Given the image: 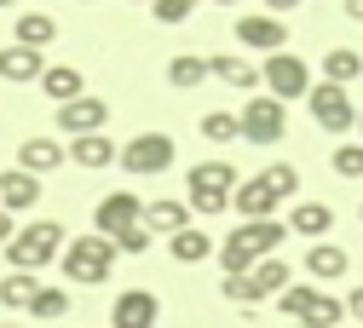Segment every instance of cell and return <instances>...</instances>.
Returning a JSON list of instances; mask_svg holds the SVG:
<instances>
[{
	"instance_id": "cell-2",
	"label": "cell",
	"mask_w": 363,
	"mask_h": 328,
	"mask_svg": "<svg viewBox=\"0 0 363 328\" xmlns=\"http://www.w3.org/2000/svg\"><path fill=\"white\" fill-rule=\"evenodd\" d=\"M185 184H191V191H185V208L202 213V219H219L225 208H231V196H237V184H242V179H237L231 162H196Z\"/></svg>"
},
{
	"instance_id": "cell-37",
	"label": "cell",
	"mask_w": 363,
	"mask_h": 328,
	"mask_svg": "<svg viewBox=\"0 0 363 328\" xmlns=\"http://www.w3.org/2000/svg\"><path fill=\"white\" fill-rule=\"evenodd\" d=\"M12 237H18V219H12V213H6V208H0V248H6V242H12Z\"/></svg>"
},
{
	"instance_id": "cell-33",
	"label": "cell",
	"mask_w": 363,
	"mask_h": 328,
	"mask_svg": "<svg viewBox=\"0 0 363 328\" xmlns=\"http://www.w3.org/2000/svg\"><path fill=\"white\" fill-rule=\"evenodd\" d=\"M311 294H317L311 283H289V288L277 294V305H283V317H289V322H300V317H306V305H311Z\"/></svg>"
},
{
	"instance_id": "cell-3",
	"label": "cell",
	"mask_w": 363,
	"mask_h": 328,
	"mask_svg": "<svg viewBox=\"0 0 363 328\" xmlns=\"http://www.w3.org/2000/svg\"><path fill=\"white\" fill-rule=\"evenodd\" d=\"M58 254H64V225L58 219H29V225H18V237L6 242L12 271H40V265H52Z\"/></svg>"
},
{
	"instance_id": "cell-7",
	"label": "cell",
	"mask_w": 363,
	"mask_h": 328,
	"mask_svg": "<svg viewBox=\"0 0 363 328\" xmlns=\"http://www.w3.org/2000/svg\"><path fill=\"white\" fill-rule=\"evenodd\" d=\"M242 121V145H277V138L289 132V110L271 98V92H254V98L237 110Z\"/></svg>"
},
{
	"instance_id": "cell-40",
	"label": "cell",
	"mask_w": 363,
	"mask_h": 328,
	"mask_svg": "<svg viewBox=\"0 0 363 328\" xmlns=\"http://www.w3.org/2000/svg\"><path fill=\"white\" fill-rule=\"evenodd\" d=\"M346 18H352V23H363V0H346Z\"/></svg>"
},
{
	"instance_id": "cell-4",
	"label": "cell",
	"mask_w": 363,
	"mask_h": 328,
	"mask_svg": "<svg viewBox=\"0 0 363 328\" xmlns=\"http://www.w3.org/2000/svg\"><path fill=\"white\" fill-rule=\"evenodd\" d=\"M58 265H64L69 283H104V276L116 271V242L99 237V230H93V237H75V242H64Z\"/></svg>"
},
{
	"instance_id": "cell-27",
	"label": "cell",
	"mask_w": 363,
	"mask_h": 328,
	"mask_svg": "<svg viewBox=\"0 0 363 328\" xmlns=\"http://www.w3.org/2000/svg\"><path fill=\"white\" fill-rule=\"evenodd\" d=\"M300 322H306V328H346V300H335V294H323V288H317Z\"/></svg>"
},
{
	"instance_id": "cell-44",
	"label": "cell",
	"mask_w": 363,
	"mask_h": 328,
	"mask_svg": "<svg viewBox=\"0 0 363 328\" xmlns=\"http://www.w3.org/2000/svg\"><path fill=\"white\" fill-rule=\"evenodd\" d=\"M283 328H306V322H283Z\"/></svg>"
},
{
	"instance_id": "cell-29",
	"label": "cell",
	"mask_w": 363,
	"mask_h": 328,
	"mask_svg": "<svg viewBox=\"0 0 363 328\" xmlns=\"http://www.w3.org/2000/svg\"><path fill=\"white\" fill-rule=\"evenodd\" d=\"M167 81H173L179 92H196V86L208 81V58H196V52H179V58L167 64Z\"/></svg>"
},
{
	"instance_id": "cell-6",
	"label": "cell",
	"mask_w": 363,
	"mask_h": 328,
	"mask_svg": "<svg viewBox=\"0 0 363 328\" xmlns=\"http://www.w3.org/2000/svg\"><path fill=\"white\" fill-rule=\"evenodd\" d=\"M259 86H265L277 104H289V98H306L317 81H311L306 58H294V52H271V58L259 64Z\"/></svg>"
},
{
	"instance_id": "cell-28",
	"label": "cell",
	"mask_w": 363,
	"mask_h": 328,
	"mask_svg": "<svg viewBox=\"0 0 363 328\" xmlns=\"http://www.w3.org/2000/svg\"><path fill=\"white\" fill-rule=\"evenodd\" d=\"M167 248H173V259H179V265H202V259L213 254V237L191 225V230H179V237H167Z\"/></svg>"
},
{
	"instance_id": "cell-46",
	"label": "cell",
	"mask_w": 363,
	"mask_h": 328,
	"mask_svg": "<svg viewBox=\"0 0 363 328\" xmlns=\"http://www.w3.org/2000/svg\"><path fill=\"white\" fill-rule=\"evenodd\" d=\"M0 6H18V0H0Z\"/></svg>"
},
{
	"instance_id": "cell-30",
	"label": "cell",
	"mask_w": 363,
	"mask_h": 328,
	"mask_svg": "<svg viewBox=\"0 0 363 328\" xmlns=\"http://www.w3.org/2000/svg\"><path fill=\"white\" fill-rule=\"evenodd\" d=\"M259 184H265V191L277 196V202H289V196L300 191V167H289V162H271V167L259 173Z\"/></svg>"
},
{
	"instance_id": "cell-42",
	"label": "cell",
	"mask_w": 363,
	"mask_h": 328,
	"mask_svg": "<svg viewBox=\"0 0 363 328\" xmlns=\"http://www.w3.org/2000/svg\"><path fill=\"white\" fill-rule=\"evenodd\" d=\"M133 6H156V0H133Z\"/></svg>"
},
{
	"instance_id": "cell-32",
	"label": "cell",
	"mask_w": 363,
	"mask_h": 328,
	"mask_svg": "<svg viewBox=\"0 0 363 328\" xmlns=\"http://www.w3.org/2000/svg\"><path fill=\"white\" fill-rule=\"evenodd\" d=\"M29 317H35V322H58V317H69V294H64V288H40L35 305H29Z\"/></svg>"
},
{
	"instance_id": "cell-31",
	"label": "cell",
	"mask_w": 363,
	"mask_h": 328,
	"mask_svg": "<svg viewBox=\"0 0 363 328\" xmlns=\"http://www.w3.org/2000/svg\"><path fill=\"white\" fill-rule=\"evenodd\" d=\"M202 138H213V145H237V138H242V121H237L231 110H208V115H202Z\"/></svg>"
},
{
	"instance_id": "cell-39",
	"label": "cell",
	"mask_w": 363,
	"mask_h": 328,
	"mask_svg": "<svg viewBox=\"0 0 363 328\" xmlns=\"http://www.w3.org/2000/svg\"><path fill=\"white\" fill-rule=\"evenodd\" d=\"M294 6H300V0H265V12H271V18H283V12H294Z\"/></svg>"
},
{
	"instance_id": "cell-34",
	"label": "cell",
	"mask_w": 363,
	"mask_h": 328,
	"mask_svg": "<svg viewBox=\"0 0 363 328\" xmlns=\"http://www.w3.org/2000/svg\"><path fill=\"white\" fill-rule=\"evenodd\" d=\"M329 162H335V173H340V179H363V145H335V156H329Z\"/></svg>"
},
{
	"instance_id": "cell-19",
	"label": "cell",
	"mask_w": 363,
	"mask_h": 328,
	"mask_svg": "<svg viewBox=\"0 0 363 328\" xmlns=\"http://www.w3.org/2000/svg\"><path fill=\"white\" fill-rule=\"evenodd\" d=\"M346 271H352L346 248H335V242H311V254H306V276H317V283H335V276H346Z\"/></svg>"
},
{
	"instance_id": "cell-1",
	"label": "cell",
	"mask_w": 363,
	"mask_h": 328,
	"mask_svg": "<svg viewBox=\"0 0 363 328\" xmlns=\"http://www.w3.org/2000/svg\"><path fill=\"white\" fill-rule=\"evenodd\" d=\"M283 237H289V225H277V219H248L242 230H231V237L219 242L225 276H248L259 259H271V254L283 248Z\"/></svg>"
},
{
	"instance_id": "cell-15",
	"label": "cell",
	"mask_w": 363,
	"mask_h": 328,
	"mask_svg": "<svg viewBox=\"0 0 363 328\" xmlns=\"http://www.w3.org/2000/svg\"><path fill=\"white\" fill-rule=\"evenodd\" d=\"M64 162H69V150L58 145V138H23V145H18V167L35 173V179L52 173V167H64Z\"/></svg>"
},
{
	"instance_id": "cell-26",
	"label": "cell",
	"mask_w": 363,
	"mask_h": 328,
	"mask_svg": "<svg viewBox=\"0 0 363 328\" xmlns=\"http://www.w3.org/2000/svg\"><path fill=\"white\" fill-rule=\"evenodd\" d=\"M335 225V208H323V202H294V213H289V230H300V237H323V230Z\"/></svg>"
},
{
	"instance_id": "cell-16",
	"label": "cell",
	"mask_w": 363,
	"mask_h": 328,
	"mask_svg": "<svg viewBox=\"0 0 363 328\" xmlns=\"http://www.w3.org/2000/svg\"><path fill=\"white\" fill-rule=\"evenodd\" d=\"M208 75L225 81V86H237V92H254V86H259V64H248V58H237V52L208 58Z\"/></svg>"
},
{
	"instance_id": "cell-36",
	"label": "cell",
	"mask_w": 363,
	"mask_h": 328,
	"mask_svg": "<svg viewBox=\"0 0 363 328\" xmlns=\"http://www.w3.org/2000/svg\"><path fill=\"white\" fill-rule=\"evenodd\" d=\"M145 248H150V230L145 225H133L127 237H116V254H145Z\"/></svg>"
},
{
	"instance_id": "cell-43",
	"label": "cell",
	"mask_w": 363,
	"mask_h": 328,
	"mask_svg": "<svg viewBox=\"0 0 363 328\" xmlns=\"http://www.w3.org/2000/svg\"><path fill=\"white\" fill-rule=\"evenodd\" d=\"M0 328H23V322H0Z\"/></svg>"
},
{
	"instance_id": "cell-25",
	"label": "cell",
	"mask_w": 363,
	"mask_h": 328,
	"mask_svg": "<svg viewBox=\"0 0 363 328\" xmlns=\"http://www.w3.org/2000/svg\"><path fill=\"white\" fill-rule=\"evenodd\" d=\"M363 75V58L352 52V46H329V52H323V81L329 86H352Z\"/></svg>"
},
{
	"instance_id": "cell-12",
	"label": "cell",
	"mask_w": 363,
	"mask_h": 328,
	"mask_svg": "<svg viewBox=\"0 0 363 328\" xmlns=\"http://www.w3.org/2000/svg\"><path fill=\"white\" fill-rule=\"evenodd\" d=\"M162 322V300L150 288H121L110 305V328H156Z\"/></svg>"
},
{
	"instance_id": "cell-22",
	"label": "cell",
	"mask_w": 363,
	"mask_h": 328,
	"mask_svg": "<svg viewBox=\"0 0 363 328\" xmlns=\"http://www.w3.org/2000/svg\"><path fill=\"white\" fill-rule=\"evenodd\" d=\"M69 162L75 167H110V162H121V150H116V138L93 132V138H69Z\"/></svg>"
},
{
	"instance_id": "cell-5",
	"label": "cell",
	"mask_w": 363,
	"mask_h": 328,
	"mask_svg": "<svg viewBox=\"0 0 363 328\" xmlns=\"http://www.w3.org/2000/svg\"><path fill=\"white\" fill-rule=\"evenodd\" d=\"M289 288V265L277 259V254H271V259H259L248 276H225V283H219V294L225 300H237V305H259V300H277Z\"/></svg>"
},
{
	"instance_id": "cell-41",
	"label": "cell",
	"mask_w": 363,
	"mask_h": 328,
	"mask_svg": "<svg viewBox=\"0 0 363 328\" xmlns=\"http://www.w3.org/2000/svg\"><path fill=\"white\" fill-rule=\"evenodd\" d=\"M357 145H363V110H357Z\"/></svg>"
},
{
	"instance_id": "cell-23",
	"label": "cell",
	"mask_w": 363,
	"mask_h": 328,
	"mask_svg": "<svg viewBox=\"0 0 363 328\" xmlns=\"http://www.w3.org/2000/svg\"><path fill=\"white\" fill-rule=\"evenodd\" d=\"M231 208H237V213H242V225H248V219H271V213H277V196H271L259 179H248V184H237Z\"/></svg>"
},
{
	"instance_id": "cell-8",
	"label": "cell",
	"mask_w": 363,
	"mask_h": 328,
	"mask_svg": "<svg viewBox=\"0 0 363 328\" xmlns=\"http://www.w3.org/2000/svg\"><path fill=\"white\" fill-rule=\"evenodd\" d=\"M306 104H311V121L323 127V132H352L357 127V110H352V86H329V81H317L306 92Z\"/></svg>"
},
{
	"instance_id": "cell-24",
	"label": "cell",
	"mask_w": 363,
	"mask_h": 328,
	"mask_svg": "<svg viewBox=\"0 0 363 328\" xmlns=\"http://www.w3.org/2000/svg\"><path fill=\"white\" fill-rule=\"evenodd\" d=\"M40 294V276L35 271H12V276H0V305L6 311H29Z\"/></svg>"
},
{
	"instance_id": "cell-17",
	"label": "cell",
	"mask_w": 363,
	"mask_h": 328,
	"mask_svg": "<svg viewBox=\"0 0 363 328\" xmlns=\"http://www.w3.org/2000/svg\"><path fill=\"white\" fill-rule=\"evenodd\" d=\"M145 230H150V237H156V230H162V237H179V230H191V208L185 202H145Z\"/></svg>"
},
{
	"instance_id": "cell-47",
	"label": "cell",
	"mask_w": 363,
	"mask_h": 328,
	"mask_svg": "<svg viewBox=\"0 0 363 328\" xmlns=\"http://www.w3.org/2000/svg\"><path fill=\"white\" fill-rule=\"evenodd\" d=\"M81 6H93V0H81Z\"/></svg>"
},
{
	"instance_id": "cell-21",
	"label": "cell",
	"mask_w": 363,
	"mask_h": 328,
	"mask_svg": "<svg viewBox=\"0 0 363 328\" xmlns=\"http://www.w3.org/2000/svg\"><path fill=\"white\" fill-rule=\"evenodd\" d=\"M58 40V23L47 12H18V29H12V46H29V52H40V46Z\"/></svg>"
},
{
	"instance_id": "cell-9",
	"label": "cell",
	"mask_w": 363,
	"mask_h": 328,
	"mask_svg": "<svg viewBox=\"0 0 363 328\" xmlns=\"http://www.w3.org/2000/svg\"><path fill=\"white\" fill-rule=\"evenodd\" d=\"M121 167H127L133 179L167 173V167H173V138H167V132H139V138H127V145H121Z\"/></svg>"
},
{
	"instance_id": "cell-14",
	"label": "cell",
	"mask_w": 363,
	"mask_h": 328,
	"mask_svg": "<svg viewBox=\"0 0 363 328\" xmlns=\"http://www.w3.org/2000/svg\"><path fill=\"white\" fill-rule=\"evenodd\" d=\"M35 202H40V179H35V173H23V167H6V173H0V208H6L12 219L29 213Z\"/></svg>"
},
{
	"instance_id": "cell-38",
	"label": "cell",
	"mask_w": 363,
	"mask_h": 328,
	"mask_svg": "<svg viewBox=\"0 0 363 328\" xmlns=\"http://www.w3.org/2000/svg\"><path fill=\"white\" fill-rule=\"evenodd\" d=\"M346 317H352V322H363V288H352V300H346Z\"/></svg>"
},
{
	"instance_id": "cell-45",
	"label": "cell",
	"mask_w": 363,
	"mask_h": 328,
	"mask_svg": "<svg viewBox=\"0 0 363 328\" xmlns=\"http://www.w3.org/2000/svg\"><path fill=\"white\" fill-rule=\"evenodd\" d=\"M219 6H237V0H219Z\"/></svg>"
},
{
	"instance_id": "cell-11",
	"label": "cell",
	"mask_w": 363,
	"mask_h": 328,
	"mask_svg": "<svg viewBox=\"0 0 363 328\" xmlns=\"http://www.w3.org/2000/svg\"><path fill=\"white\" fill-rule=\"evenodd\" d=\"M104 121H110V104L93 98V92L58 104V132H64V138H93V132H104Z\"/></svg>"
},
{
	"instance_id": "cell-20",
	"label": "cell",
	"mask_w": 363,
	"mask_h": 328,
	"mask_svg": "<svg viewBox=\"0 0 363 328\" xmlns=\"http://www.w3.org/2000/svg\"><path fill=\"white\" fill-rule=\"evenodd\" d=\"M40 92H47L52 104H69V98H81V92H86V81H81L75 64H47V75H40Z\"/></svg>"
},
{
	"instance_id": "cell-18",
	"label": "cell",
	"mask_w": 363,
	"mask_h": 328,
	"mask_svg": "<svg viewBox=\"0 0 363 328\" xmlns=\"http://www.w3.org/2000/svg\"><path fill=\"white\" fill-rule=\"evenodd\" d=\"M47 58L29 52V46H0V81H40Z\"/></svg>"
},
{
	"instance_id": "cell-13",
	"label": "cell",
	"mask_w": 363,
	"mask_h": 328,
	"mask_svg": "<svg viewBox=\"0 0 363 328\" xmlns=\"http://www.w3.org/2000/svg\"><path fill=\"white\" fill-rule=\"evenodd\" d=\"M237 40L242 46H254V52H289V23L283 18H271V12H248V18H237Z\"/></svg>"
},
{
	"instance_id": "cell-10",
	"label": "cell",
	"mask_w": 363,
	"mask_h": 328,
	"mask_svg": "<svg viewBox=\"0 0 363 328\" xmlns=\"http://www.w3.org/2000/svg\"><path fill=\"white\" fill-rule=\"evenodd\" d=\"M93 225H99V237H127L133 225H145V202L133 196V191H110L99 208H93Z\"/></svg>"
},
{
	"instance_id": "cell-35",
	"label": "cell",
	"mask_w": 363,
	"mask_h": 328,
	"mask_svg": "<svg viewBox=\"0 0 363 328\" xmlns=\"http://www.w3.org/2000/svg\"><path fill=\"white\" fill-rule=\"evenodd\" d=\"M196 6H202V0H156V6H150V18H156V23H185Z\"/></svg>"
}]
</instances>
